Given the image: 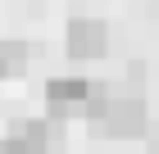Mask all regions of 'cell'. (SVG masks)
Wrapping results in <instances>:
<instances>
[{
    "label": "cell",
    "mask_w": 159,
    "mask_h": 154,
    "mask_svg": "<svg viewBox=\"0 0 159 154\" xmlns=\"http://www.w3.org/2000/svg\"><path fill=\"white\" fill-rule=\"evenodd\" d=\"M96 136H109V141H136L146 131V104L141 95H109V104L91 118Z\"/></svg>",
    "instance_id": "1"
},
{
    "label": "cell",
    "mask_w": 159,
    "mask_h": 154,
    "mask_svg": "<svg viewBox=\"0 0 159 154\" xmlns=\"http://www.w3.org/2000/svg\"><path fill=\"white\" fill-rule=\"evenodd\" d=\"M64 46H68L73 59H100L105 46H109V27L100 18H73L68 32H64Z\"/></svg>",
    "instance_id": "2"
},
{
    "label": "cell",
    "mask_w": 159,
    "mask_h": 154,
    "mask_svg": "<svg viewBox=\"0 0 159 154\" xmlns=\"http://www.w3.org/2000/svg\"><path fill=\"white\" fill-rule=\"evenodd\" d=\"M86 95H91V82H82V77H55V82H46V109H50V118L82 113Z\"/></svg>",
    "instance_id": "3"
},
{
    "label": "cell",
    "mask_w": 159,
    "mask_h": 154,
    "mask_svg": "<svg viewBox=\"0 0 159 154\" xmlns=\"http://www.w3.org/2000/svg\"><path fill=\"white\" fill-rule=\"evenodd\" d=\"M9 136H14L18 145H23L27 154H50V145L59 141V131L50 127L46 118H27V122H18V127H14Z\"/></svg>",
    "instance_id": "4"
},
{
    "label": "cell",
    "mask_w": 159,
    "mask_h": 154,
    "mask_svg": "<svg viewBox=\"0 0 159 154\" xmlns=\"http://www.w3.org/2000/svg\"><path fill=\"white\" fill-rule=\"evenodd\" d=\"M0 68L9 73V77L27 68V46L23 41H0Z\"/></svg>",
    "instance_id": "5"
},
{
    "label": "cell",
    "mask_w": 159,
    "mask_h": 154,
    "mask_svg": "<svg viewBox=\"0 0 159 154\" xmlns=\"http://www.w3.org/2000/svg\"><path fill=\"white\" fill-rule=\"evenodd\" d=\"M0 154H27V150L14 141V136H5V141H0Z\"/></svg>",
    "instance_id": "6"
}]
</instances>
